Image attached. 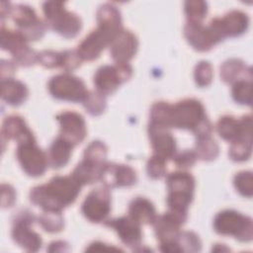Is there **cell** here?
Segmentation results:
<instances>
[{
  "label": "cell",
  "mask_w": 253,
  "mask_h": 253,
  "mask_svg": "<svg viewBox=\"0 0 253 253\" xmlns=\"http://www.w3.org/2000/svg\"><path fill=\"white\" fill-rule=\"evenodd\" d=\"M96 29L91 31L78 44L76 50L83 61L97 59L110 46L113 40L124 29L120 10L111 3H105L97 11Z\"/></svg>",
  "instance_id": "obj_1"
},
{
  "label": "cell",
  "mask_w": 253,
  "mask_h": 253,
  "mask_svg": "<svg viewBox=\"0 0 253 253\" xmlns=\"http://www.w3.org/2000/svg\"><path fill=\"white\" fill-rule=\"evenodd\" d=\"M81 185L71 176H54L47 183L31 189L30 201L42 211H61L77 199Z\"/></svg>",
  "instance_id": "obj_2"
},
{
  "label": "cell",
  "mask_w": 253,
  "mask_h": 253,
  "mask_svg": "<svg viewBox=\"0 0 253 253\" xmlns=\"http://www.w3.org/2000/svg\"><path fill=\"white\" fill-rule=\"evenodd\" d=\"M172 127L191 130L196 136L211 135L213 130L204 105L197 99H185L172 106Z\"/></svg>",
  "instance_id": "obj_3"
},
{
  "label": "cell",
  "mask_w": 253,
  "mask_h": 253,
  "mask_svg": "<svg viewBox=\"0 0 253 253\" xmlns=\"http://www.w3.org/2000/svg\"><path fill=\"white\" fill-rule=\"evenodd\" d=\"M168 211L188 216V209L194 198L195 178L187 171H175L166 176Z\"/></svg>",
  "instance_id": "obj_4"
},
{
  "label": "cell",
  "mask_w": 253,
  "mask_h": 253,
  "mask_svg": "<svg viewBox=\"0 0 253 253\" xmlns=\"http://www.w3.org/2000/svg\"><path fill=\"white\" fill-rule=\"evenodd\" d=\"M42 11L48 29L65 39L74 38L79 34L82 28V21L79 16L65 8V3L61 1H46L42 4Z\"/></svg>",
  "instance_id": "obj_5"
},
{
  "label": "cell",
  "mask_w": 253,
  "mask_h": 253,
  "mask_svg": "<svg viewBox=\"0 0 253 253\" xmlns=\"http://www.w3.org/2000/svg\"><path fill=\"white\" fill-rule=\"evenodd\" d=\"M213 229L220 235L233 236L241 242H249L253 238V221L233 210L219 211L213 218Z\"/></svg>",
  "instance_id": "obj_6"
},
{
  "label": "cell",
  "mask_w": 253,
  "mask_h": 253,
  "mask_svg": "<svg viewBox=\"0 0 253 253\" xmlns=\"http://www.w3.org/2000/svg\"><path fill=\"white\" fill-rule=\"evenodd\" d=\"M9 17L15 23L17 31L28 42L41 40L47 28L45 21L40 19L35 10L25 4L12 5Z\"/></svg>",
  "instance_id": "obj_7"
},
{
  "label": "cell",
  "mask_w": 253,
  "mask_h": 253,
  "mask_svg": "<svg viewBox=\"0 0 253 253\" xmlns=\"http://www.w3.org/2000/svg\"><path fill=\"white\" fill-rule=\"evenodd\" d=\"M36 216L28 210H22L16 213L13 219L11 235L16 244L29 252H37L42 245L40 234L32 229Z\"/></svg>",
  "instance_id": "obj_8"
},
{
  "label": "cell",
  "mask_w": 253,
  "mask_h": 253,
  "mask_svg": "<svg viewBox=\"0 0 253 253\" xmlns=\"http://www.w3.org/2000/svg\"><path fill=\"white\" fill-rule=\"evenodd\" d=\"M47 89L53 98L73 103L83 102L89 92L80 78L65 72L51 77Z\"/></svg>",
  "instance_id": "obj_9"
},
{
  "label": "cell",
  "mask_w": 253,
  "mask_h": 253,
  "mask_svg": "<svg viewBox=\"0 0 253 253\" xmlns=\"http://www.w3.org/2000/svg\"><path fill=\"white\" fill-rule=\"evenodd\" d=\"M1 48L9 51L17 65L29 67L38 59V53L29 46L28 41L16 30L12 31L1 27Z\"/></svg>",
  "instance_id": "obj_10"
},
{
  "label": "cell",
  "mask_w": 253,
  "mask_h": 253,
  "mask_svg": "<svg viewBox=\"0 0 253 253\" xmlns=\"http://www.w3.org/2000/svg\"><path fill=\"white\" fill-rule=\"evenodd\" d=\"M132 67L128 63H115L114 65L101 66L94 75L96 90L103 95L113 94L123 83L129 80Z\"/></svg>",
  "instance_id": "obj_11"
},
{
  "label": "cell",
  "mask_w": 253,
  "mask_h": 253,
  "mask_svg": "<svg viewBox=\"0 0 253 253\" xmlns=\"http://www.w3.org/2000/svg\"><path fill=\"white\" fill-rule=\"evenodd\" d=\"M110 188L103 185L92 190L82 203L81 212L90 222L101 223L108 219L111 212Z\"/></svg>",
  "instance_id": "obj_12"
},
{
  "label": "cell",
  "mask_w": 253,
  "mask_h": 253,
  "mask_svg": "<svg viewBox=\"0 0 253 253\" xmlns=\"http://www.w3.org/2000/svg\"><path fill=\"white\" fill-rule=\"evenodd\" d=\"M16 157L24 172L31 177L43 175L48 166L47 153L42 150L36 141L18 144Z\"/></svg>",
  "instance_id": "obj_13"
},
{
  "label": "cell",
  "mask_w": 253,
  "mask_h": 253,
  "mask_svg": "<svg viewBox=\"0 0 253 253\" xmlns=\"http://www.w3.org/2000/svg\"><path fill=\"white\" fill-rule=\"evenodd\" d=\"M218 135L230 143L235 140L252 142V117L246 115L239 120L232 116L220 117L215 126Z\"/></svg>",
  "instance_id": "obj_14"
},
{
  "label": "cell",
  "mask_w": 253,
  "mask_h": 253,
  "mask_svg": "<svg viewBox=\"0 0 253 253\" xmlns=\"http://www.w3.org/2000/svg\"><path fill=\"white\" fill-rule=\"evenodd\" d=\"M59 123V136L67 140L73 146L81 143L86 134L87 127L84 118L76 112L64 111L56 116Z\"/></svg>",
  "instance_id": "obj_15"
},
{
  "label": "cell",
  "mask_w": 253,
  "mask_h": 253,
  "mask_svg": "<svg viewBox=\"0 0 253 253\" xmlns=\"http://www.w3.org/2000/svg\"><path fill=\"white\" fill-rule=\"evenodd\" d=\"M104 223L106 226L113 228L117 232L125 245L133 251H141L142 231L138 222L127 215L107 219Z\"/></svg>",
  "instance_id": "obj_16"
},
{
  "label": "cell",
  "mask_w": 253,
  "mask_h": 253,
  "mask_svg": "<svg viewBox=\"0 0 253 253\" xmlns=\"http://www.w3.org/2000/svg\"><path fill=\"white\" fill-rule=\"evenodd\" d=\"M148 136L154 155L169 160L177 152L176 139L168 128L148 125Z\"/></svg>",
  "instance_id": "obj_17"
},
{
  "label": "cell",
  "mask_w": 253,
  "mask_h": 253,
  "mask_svg": "<svg viewBox=\"0 0 253 253\" xmlns=\"http://www.w3.org/2000/svg\"><path fill=\"white\" fill-rule=\"evenodd\" d=\"M138 47V41L135 35L126 29L113 40L110 44V54L116 63H128L135 55Z\"/></svg>",
  "instance_id": "obj_18"
},
{
  "label": "cell",
  "mask_w": 253,
  "mask_h": 253,
  "mask_svg": "<svg viewBox=\"0 0 253 253\" xmlns=\"http://www.w3.org/2000/svg\"><path fill=\"white\" fill-rule=\"evenodd\" d=\"M187 218L188 216L170 211L157 215L152 223L156 238L160 243L173 241L180 232V227L186 222Z\"/></svg>",
  "instance_id": "obj_19"
},
{
  "label": "cell",
  "mask_w": 253,
  "mask_h": 253,
  "mask_svg": "<svg viewBox=\"0 0 253 253\" xmlns=\"http://www.w3.org/2000/svg\"><path fill=\"white\" fill-rule=\"evenodd\" d=\"M101 181L108 188H120L133 186L136 181L134 169L126 164L107 162Z\"/></svg>",
  "instance_id": "obj_20"
},
{
  "label": "cell",
  "mask_w": 253,
  "mask_h": 253,
  "mask_svg": "<svg viewBox=\"0 0 253 253\" xmlns=\"http://www.w3.org/2000/svg\"><path fill=\"white\" fill-rule=\"evenodd\" d=\"M1 134L3 141L5 139H13L16 140L18 144L36 141L35 135L27 126L25 120L18 115H11L4 119Z\"/></svg>",
  "instance_id": "obj_21"
},
{
  "label": "cell",
  "mask_w": 253,
  "mask_h": 253,
  "mask_svg": "<svg viewBox=\"0 0 253 253\" xmlns=\"http://www.w3.org/2000/svg\"><path fill=\"white\" fill-rule=\"evenodd\" d=\"M184 36L190 45L198 51H208L215 45L208 27L203 23L187 22L184 27Z\"/></svg>",
  "instance_id": "obj_22"
},
{
  "label": "cell",
  "mask_w": 253,
  "mask_h": 253,
  "mask_svg": "<svg viewBox=\"0 0 253 253\" xmlns=\"http://www.w3.org/2000/svg\"><path fill=\"white\" fill-rule=\"evenodd\" d=\"M106 163H98L87 159H82L73 169L71 176L81 185H91L101 181Z\"/></svg>",
  "instance_id": "obj_23"
},
{
  "label": "cell",
  "mask_w": 253,
  "mask_h": 253,
  "mask_svg": "<svg viewBox=\"0 0 253 253\" xmlns=\"http://www.w3.org/2000/svg\"><path fill=\"white\" fill-rule=\"evenodd\" d=\"M220 78L227 84L241 79L252 80V68L241 59L229 58L220 65Z\"/></svg>",
  "instance_id": "obj_24"
},
{
  "label": "cell",
  "mask_w": 253,
  "mask_h": 253,
  "mask_svg": "<svg viewBox=\"0 0 253 253\" xmlns=\"http://www.w3.org/2000/svg\"><path fill=\"white\" fill-rule=\"evenodd\" d=\"M29 90L27 86L14 78L1 79V98L8 105L18 107L28 98Z\"/></svg>",
  "instance_id": "obj_25"
},
{
  "label": "cell",
  "mask_w": 253,
  "mask_h": 253,
  "mask_svg": "<svg viewBox=\"0 0 253 253\" xmlns=\"http://www.w3.org/2000/svg\"><path fill=\"white\" fill-rule=\"evenodd\" d=\"M128 216L141 224H152L157 216L154 205L144 197H136L128 205Z\"/></svg>",
  "instance_id": "obj_26"
},
{
  "label": "cell",
  "mask_w": 253,
  "mask_h": 253,
  "mask_svg": "<svg viewBox=\"0 0 253 253\" xmlns=\"http://www.w3.org/2000/svg\"><path fill=\"white\" fill-rule=\"evenodd\" d=\"M73 147L71 143L58 135L47 150L48 165L53 169L64 167L69 161Z\"/></svg>",
  "instance_id": "obj_27"
},
{
  "label": "cell",
  "mask_w": 253,
  "mask_h": 253,
  "mask_svg": "<svg viewBox=\"0 0 253 253\" xmlns=\"http://www.w3.org/2000/svg\"><path fill=\"white\" fill-rule=\"evenodd\" d=\"M221 19L226 38H235L244 34L249 27V17L240 10H232Z\"/></svg>",
  "instance_id": "obj_28"
},
{
  "label": "cell",
  "mask_w": 253,
  "mask_h": 253,
  "mask_svg": "<svg viewBox=\"0 0 253 253\" xmlns=\"http://www.w3.org/2000/svg\"><path fill=\"white\" fill-rule=\"evenodd\" d=\"M172 106L167 102H156L150 108L149 113V125L156 126L171 128V120H172Z\"/></svg>",
  "instance_id": "obj_29"
},
{
  "label": "cell",
  "mask_w": 253,
  "mask_h": 253,
  "mask_svg": "<svg viewBox=\"0 0 253 253\" xmlns=\"http://www.w3.org/2000/svg\"><path fill=\"white\" fill-rule=\"evenodd\" d=\"M196 155L198 159L203 161H212L219 153V146L211 135L198 137L195 144Z\"/></svg>",
  "instance_id": "obj_30"
},
{
  "label": "cell",
  "mask_w": 253,
  "mask_h": 253,
  "mask_svg": "<svg viewBox=\"0 0 253 253\" xmlns=\"http://www.w3.org/2000/svg\"><path fill=\"white\" fill-rule=\"evenodd\" d=\"M38 221L42 229L49 233H56L63 229L64 219L61 211H43L38 217Z\"/></svg>",
  "instance_id": "obj_31"
},
{
  "label": "cell",
  "mask_w": 253,
  "mask_h": 253,
  "mask_svg": "<svg viewBox=\"0 0 253 253\" xmlns=\"http://www.w3.org/2000/svg\"><path fill=\"white\" fill-rule=\"evenodd\" d=\"M231 96L233 100L240 104L251 106L252 105V80L241 79L232 84Z\"/></svg>",
  "instance_id": "obj_32"
},
{
  "label": "cell",
  "mask_w": 253,
  "mask_h": 253,
  "mask_svg": "<svg viewBox=\"0 0 253 253\" xmlns=\"http://www.w3.org/2000/svg\"><path fill=\"white\" fill-rule=\"evenodd\" d=\"M84 109L91 116L102 115L107 107V101L105 95L96 91H89L85 99L82 102Z\"/></svg>",
  "instance_id": "obj_33"
},
{
  "label": "cell",
  "mask_w": 253,
  "mask_h": 253,
  "mask_svg": "<svg viewBox=\"0 0 253 253\" xmlns=\"http://www.w3.org/2000/svg\"><path fill=\"white\" fill-rule=\"evenodd\" d=\"M174 240L180 252H199L202 249L201 239L193 231H180Z\"/></svg>",
  "instance_id": "obj_34"
},
{
  "label": "cell",
  "mask_w": 253,
  "mask_h": 253,
  "mask_svg": "<svg viewBox=\"0 0 253 253\" xmlns=\"http://www.w3.org/2000/svg\"><path fill=\"white\" fill-rule=\"evenodd\" d=\"M184 11L187 22L203 23V20L208 14V3L199 0L186 1L184 4Z\"/></svg>",
  "instance_id": "obj_35"
},
{
  "label": "cell",
  "mask_w": 253,
  "mask_h": 253,
  "mask_svg": "<svg viewBox=\"0 0 253 253\" xmlns=\"http://www.w3.org/2000/svg\"><path fill=\"white\" fill-rule=\"evenodd\" d=\"M252 153V142L246 140H235L230 143L228 155L235 162H243L250 158Z\"/></svg>",
  "instance_id": "obj_36"
},
{
  "label": "cell",
  "mask_w": 253,
  "mask_h": 253,
  "mask_svg": "<svg viewBox=\"0 0 253 253\" xmlns=\"http://www.w3.org/2000/svg\"><path fill=\"white\" fill-rule=\"evenodd\" d=\"M233 184L236 191L245 198H251L253 195V175L251 171H241L236 173L233 178Z\"/></svg>",
  "instance_id": "obj_37"
},
{
  "label": "cell",
  "mask_w": 253,
  "mask_h": 253,
  "mask_svg": "<svg viewBox=\"0 0 253 253\" xmlns=\"http://www.w3.org/2000/svg\"><path fill=\"white\" fill-rule=\"evenodd\" d=\"M213 78V69L209 61H200L194 69V79L199 87L209 86Z\"/></svg>",
  "instance_id": "obj_38"
},
{
  "label": "cell",
  "mask_w": 253,
  "mask_h": 253,
  "mask_svg": "<svg viewBox=\"0 0 253 253\" xmlns=\"http://www.w3.org/2000/svg\"><path fill=\"white\" fill-rule=\"evenodd\" d=\"M108 148L106 144L101 140H93L90 144L85 148L83 158L98 162V163H106Z\"/></svg>",
  "instance_id": "obj_39"
},
{
  "label": "cell",
  "mask_w": 253,
  "mask_h": 253,
  "mask_svg": "<svg viewBox=\"0 0 253 253\" xmlns=\"http://www.w3.org/2000/svg\"><path fill=\"white\" fill-rule=\"evenodd\" d=\"M82 58L76 49H66L61 51V62L59 68L65 73H69L74 69L78 68L82 62Z\"/></svg>",
  "instance_id": "obj_40"
},
{
  "label": "cell",
  "mask_w": 253,
  "mask_h": 253,
  "mask_svg": "<svg viewBox=\"0 0 253 253\" xmlns=\"http://www.w3.org/2000/svg\"><path fill=\"white\" fill-rule=\"evenodd\" d=\"M166 160L152 155L146 163V172L151 179H160L166 175Z\"/></svg>",
  "instance_id": "obj_41"
},
{
  "label": "cell",
  "mask_w": 253,
  "mask_h": 253,
  "mask_svg": "<svg viewBox=\"0 0 253 253\" xmlns=\"http://www.w3.org/2000/svg\"><path fill=\"white\" fill-rule=\"evenodd\" d=\"M37 62L45 68L59 67L61 62V52H57L51 49L42 50L41 52H38Z\"/></svg>",
  "instance_id": "obj_42"
},
{
  "label": "cell",
  "mask_w": 253,
  "mask_h": 253,
  "mask_svg": "<svg viewBox=\"0 0 253 253\" xmlns=\"http://www.w3.org/2000/svg\"><path fill=\"white\" fill-rule=\"evenodd\" d=\"M175 165L183 170L191 168L195 165L198 157L193 149H185L181 152H176L173 157Z\"/></svg>",
  "instance_id": "obj_43"
},
{
  "label": "cell",
  "mask_w": 253,
  "mask_h": 253,
  "mask_svg": "<svg viewBox=\"0 0 253 253\" xmlns=\"http://www.w3.org/2000/svg\"><path fill=\"white\" fill-rule=\"evenodd\" d=\"M2 199H1V206L3 209L11 208L16 200V192L15 189L9 184H2Z\"/></svg>",
  "instance_id": "obj_44"
},
{
  "label": "cell",
  "mask_w": 253,
  "mask_h": 253,
  "mask_svg": "<svg viewBox=\"0 0 253 253\" xmlns=\"http://www.w3.org/2000/svg\"><path fill=\"white\" fill-rule=\"evenodd\" d=\"M17 63L14 60H1V79L11 78L17 70Z\"/></svg>",
  "instance_id": "obj_45"
},
{
  "label": "cell",
  "mask_w": 253,
  "mask_h": 253,
  "mask_svg": "<svg viewBox=\"0 0 253 253\" xmlns=\"http://www.w3.org/2000/svg\"><path fill=\"white\" fill-rule=\"evenodd\" d=\"M86 251H122V250L112 245H108L100 241H95L89 244V246L86 248Z\"/></svg>",
  "instance_id": "obj_46"
},
{
  "label": "cell",
  "mask_w": 253,
  "mask_h": 253,
  "mask_svg": "<svg viewBox=\"0 0 253 253\" xmlns=\"http://www.w3.org/2000/svg\"><path fill=\"white\" fill-rule=\"evenodd\" d=\"M69 250L68 244L65 241H53L49 244L47 251L49 252H66Z\"/></svg>",
  "instance_id": "obj_47"
}]
</instances>
